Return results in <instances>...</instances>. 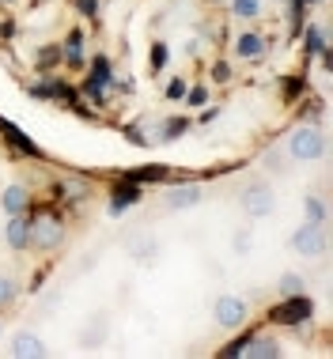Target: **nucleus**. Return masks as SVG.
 I'll use <instances>...</instances> for the list:
<instances>
[{"instance_id": "obj_1", "label": "nucleus", "mask_w": 333, "mask_h": 359, "mask_svg": "<svg viewBox=\"0 0 333 359\" xmlns=\"http://www.w3.org/2000/svg\"><path fill=\"white\" fill-rule=\"evenodd\" d=\"M326 148H329V140H326V133H322L318 125H303V129H296L292 140H288V155L299 159V163L326 159Z\"/></svg>"}, {"instance_id": "obj_2", "label": "nucleus", "mask_w": 333, "mask_h": 359, "mask_svg": "<svg viewBox=\"0 0 333 359\" xmlns=\"http://www.w3.org/2000/svg\"><path fill=\"white\" fill-rule=\"evenodd\" d=\"M326 246H329V235H326V227L322 223H303V227L292 235V250L296 254H303V257H322L326 254Z\"/></svg>"}, {"instance_id": "obj_3", "label": "nucleus", "mask_w": 333, "mask_h": 359, "mask_svg": "<svg viewBox=\"0 0 333 359\" xmlns=\"http://www.w3.org/2000/svg\"><path fill=\"white\" fill-rule=\"evenodd\" d=\"M65 238V227L53 212H42V216H31V246L38 250H53L57 242Z\"/></svg>"}, {"instance_id": "obj_4", "label": "nucleus", "mask_w": 333, "mask_h": 359, "mask_svg": "<svg viewBox=\"0 0 333 359\" xmlns=\"http://www.w3.org/2000/svg\"><path fill=\"white\" fill-rule=\"evenodd\" d=\"M212 318H216V325H223V329H239L250 318V306H247V299H239V295H220L216 306H212Z\"/></svg>"}, {"instance_id": "obj_5", "label": "nucleus", "mask_w": 333, "mask_h": 359, "mask_svg": "<svg viewBox=\"0 0 333 359\" xmlns=\"http://www.w3.org/2000/svg\"><path fill=\"white\" fill-rule=\"evenodd\" d=\"M242 212L250 219H266L273 212V189L269 186H247V193H242Z\"/></svg>"}, {"instance_id": "obj_6", "label": "nucleus", "mask_w": 333, "mask_h": 359, "mask_svg": "<svg viewBox=\"0 0 333 359\" xmlns=\"http://www.w3.org/2000/svg\"><path fill=\"white\" fill-rule=\"evenodd\" d=\"M311 310H315V306H311V299L307 295H296V299H288V303H284V306H277V310H273V322H303V318H311Z\"/></svg>"}, {"instance_id": "obj_7", "label": "nucleus", "mask_w": 333, "mask_h": 359, "mask_svg": "<svg viewBox=\"0 0 333 359\" xmlns=\"http://www.w3.org/2000/svg\"><path fill=\"white\" fill-rule=\"evenodd\" d=\"M12 352H15L19 359H38V355H46V344H42V337H38V333L23 329V333L12 337Z\"/></svg>"}, {"instance_id": "obj_8", "label": "nucleus", "mask_w": 333, "mask_h": 359, "mask_svg": "<svg viewBox=\"0 0 333 359\" xmlns=\"http://www.w3.org/2000/svg\"><path fill=\"white\" fill-rule=\"evenodd\" d=\"M197 201H201V186H174V189H166L163 205L174 208V212H182V208H193Z\"/></svg>"}, {"instance_id": "obj_9", "label": "nucleus", "mask_w": 333, "mask_h": 359, "mask_svg": "<svg viewBox=\"0 0 333 359\" xmlns=\"http://www.w3.org/2000/svg\"><path fill=\"white\" fill-rule=\"evenodd\" d=\"M4 235H8V242H12V250H27V246H31V219L15 212V216L8 219Z\"/></svg>"}, {"instance_id": "obj_10", "label": "nucleus", "mask_w": 333, "mask_h": 359, "mask_svg": "<svg viewBox=\"0 0 333 359\" xmlns=\"http://www.w3.org/2000/svg\"><path fill=\"white\" fill-rule=\"evenodd\" d=\"M235 355H280V344L277 341H266V337H258V341H242V344H235L231 348Z\"/></svg>"}, {"instance_id": "obj_11", "label": "nucleus", "mask_w": 333, "mask_h": 359, "mask_svg": "<svg viewBox=\"0 0 333 359\" xmlns=\"http://www.w3.org/2000/svg\"><path fill=\"white\" fill-rule=\"evenodd\" d=\"M261 50H266V42H261V34H258V31L239 34V42H235V53H239V57H258Z\"/></svg>"}, {"instance_id": "obj_12", "label": "nucleus", "mask_w": 333, "mask_h": 359, "mask_svg": "<svg viewBox=\"0 0 333 359\" xmlns=\"http://www.w3.org/2000/svg\"><path fill=\"white\" fill-rule=\"evenodd\" d=\"M0 133H4V137H8V140H12V148H15L19 155H38V148H34V144H31V140H27V137H23V133H19V129H15V125H8V121H0Z\"/></svg>"}, {"instance_id": "obj_13", "label": "nucleus", "mask_w": 333, "mask_h": 359, "mask_svg": "<svg viewBox=\"0 0 333 359\" xmlns=\"http://www.w3.org/2000/svg\"><path fill=\"white\" fill-rule=\"evenodd\" d=\"M0 201H4V212H12V216H15V212H23V208H27V201H31V197H27V189H23V186H8Z\"/></svg>"}, {"instance_id": "obj_14", "label": "nucleus", "mask_w": 333, "mask_h": 359, "mask_svg": "<svg viewBox=\"0 0 333 359\" xmlns=\"http://www.w3.org/2000/svg\"><path fill=\"white\" fill-rule=\"evenodd\" d=\"M106 80H110V61H106V57H99V61H95L91 80H87V95H99L103 87H106Z\"/></svg>"}, {"instance_id": "obj_15", "label": "nucleus", "mask_w": 333, "mask_h": 359, "mask_svg": "<svg viewBox=\"0 0 333 359\" xmlns=\"http://www.w3.org/2000/svg\"><path fill=\"white\" fill-rule=\"evenodd\" d=\"M15 295H19V287H15V280L8 276V273H0V306H8V303H15Z\"/></svg>"}, {"instance_id": "obj_16", "label": "nucleus", "mask_w": 333, "mask_h": 359, "mask_svg": "<svg viewBox=\"0 0 333 359\" xmlns=\"http://www.w3.org/2000/svg\"><path fill=\"white\" fill-rule=\"evenodd\" d=\"M136 197H141L136 189H117V193H114V201H110V212H114V216H122V208H125V205H133Z\"/></svg>"}, {"instance_id": "obj_17", "label": "nucleus", "mask_w": 333, "mask_h": 359, "mask_svg": "<svg viewBox=\"0 0 333 359\" xmlns=\"http://www.w3.org/2000/svg\"><path fill=\"white\" fill-rule=\"evenodd\" d=\"M266 167L277 170V174H284V170L292 167V155H288V151H269V155H266Z\"/></svg>"}, {"instance_id": "obj_18", "label": "nucleus", "mask_w": 333, "mask_h": 359, "mask_svg": "<svg viewBox=\"0 0 333 359\" xmlns=\"http://www.w3.org/2000/svg\"><path fill=\"white\" fill-rule=\"evenodd\" d=\"M155 254H159V242H152V238H144V242H136V246H133L136 261H152Z\"/></svg>"}, {"instance_id": "obj_19", "label": "nucleus", "mask_w": 333, "mask_h": 359, "mask_svg": "<svg viewBox=\"0 0 333 359\" xmlns=\"http://www.w3.org/2000/svg\"><path fill=\"white\" fill-rule=\"evenodd\" d=\"M80 50H84V34L72 31V34H68V46H65V53H68V61H72V65H80Z\"/></svg>"}, {"instance_id": "obj_20", "label": "nucleus", "mask_w": 333, "mask_h": 359, "mask_svg": "<svg viewBox=\"0 0 333 359\" xmlns=\"http://www.w3.org/2000/svg\"><path fill=\"white\" fill-rule=\"evenodd\" d=\"M258 12H261L258 0H235V15L239 19H258Z\"/></svg>"}, {"instance_id": "obj_21", "label": "nucleus", "mask_w": 333, "mask_h": 359, "mask_svg": "<svg viewBox=\"0 0 333 359\" xmlns=\"http://www.w3.org/2000/svg\"><path fill=\"white\" fill-rule=\"evenodd\" d=\"M307 219L311 223H326V205L315 201V197H307Z\"/></svg>"}, {"instance_id": "obj_22", "label": "nucleus", "mask_w": 333, "mask_h": 359, "mask_svg": "<svg viewBox=\"0 0 333 359\" xmlns=\"http://www.w3.org/2000/svg\"><path fill=\"white\" fill-rule=\"evenodd\" d=\"M280 291H284V295H299V291H303V280H299L296 273H288V276L280 280Z\"/></svg>"}, {"instance_id": "obj_23", "label": "nucleus", "mask_w": 333, "mask_h": 359, "mask_svg": "<svg viewBox=\"0 0 333 359\" xmlns=\"http://www.w3.org/2000/svg\"><path fill=\"white\" fill-rule=\"evenodd\" d=\"M250 246H254L250 231H235V254H250Z\"/></svg>"}, {"instance_id": "obj_24", "label": "nucleus", "mask_w": 333, "mask_h": 359, "mask_svg": "<svg viewBox=\"0 0 333 359\" xmlns=\"http://www.w3.org/2000/svg\"><path fill=\"white\" fill-rule=\"evenodd\" d=\"M190 102H193V106H204V102H209V91H204V87H193V91H190Z\"/></svg>"}, {"instance_id": "obj_25", "label": "nucleus", "mask_w": 333, "mask_h": 359, "mask_svg": "<svg viewBox=\"0 0 333 359\" xmlns=\"http://www.w3.org/2000/svg\"><path fill=\"white\" fill-rule=\"evenodd\" d=\"M166 125H171V129L163 133V140H174V137H178V133L185 129V121H182V118H178V121H166Z\"/></svg>"}, {"instance_id": "obj_26", "label": "nucleus", "mask_w": 333, "mask_h": 359, "mask_svg": "<svg viewBox=\"0 0 333 359\" xmlns=\"http://www.w3.org/2000/svg\"><path fill=\"white\" fill-rule=\"evenodd\" d=\"M80 12L84 15H95V12H99V0H80Z\"/></svg>"}]
</instances>
